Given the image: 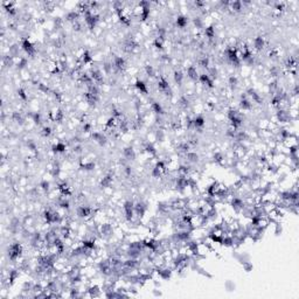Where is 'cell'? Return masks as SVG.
Returning a JSON list of instances; mask_svg holds the SVG:
<instances>
[{"mask_svg":"<svg viewBox=\"0 0 299 299\" xmlns=\"http://www.w3.org/2000/svg\"><path fill=\"white\" fill-rule=\"evenodd\" d=\"M123 155L126 160H134L136 159V151L132 146H127L123 150Z\"/></svg>","mask_w":299,"mask_h":299,"instance_id":"cell-5","label":"cell"},{"mask_svg":"<svg viewBox=\"0 0 299 299\" xmlns=\"http://www.w3.org/2000/svg\"><path fill=\"white\" fill-rule=\"evenodd\" d=\"M155 137H157V139L159 140V141H162V140L165 139V132H164V130L158 129L157 133H155Z\"/></svg>","mask_w":299,"mask_h":299,"instance_id":"cell-26","label":"cell"},{"mask_svg":"<svg viewBox=\"0 0 299 299\" xmlns=\"http://www.w3.org/2000/svg\"><path fill=\"white\" fill-rule=\"evenodd\" d=\"M193 22H194V25L196 26V28L202 27V20L200 18H194V19H193Z\"/></svg>","mask_w":299,"mask_h":299,"instance_id":"cell-29","label":"cell"},{"mask_svg":"<svg viewBox=\"0 0 299 299\" xmlns=\"http://www.w3.org/2000/svg\"><path fill=\"white\" fill-rule=\"evenodd\" d=\"M21 48L28 56H34L36 54V47L28 39H23L21 42Z\"/></svg>","mask_w":299,"mask_h":299,"instance_id":"cell-3","label":"cell"},{"mask_svg":"<svg viewBox=\"0 0 299 299\" xmlns=\"http://www.w3.org/2000/svg\"><path fill=\"white\" fill-rule=\"evenodd\" d=\"M199 80H200L201 84H203V85H206V87H208V88H214L213 78L209 76L208 74H202V75H200Z\"/></svg>","mask_w":299,"mask_h":299,"instance_id":"cell-6","label":"cell"},{"mask_svg":"<svg viewBox=\"0 0 299 299\" xmlns=\"http://www.w3.org/2000/svg\"><path fill=\"white\" fill-rule=\"evenodd\" d=\"M50 183H49L48 181H46V180H43V181H41L40 182V188H41L42 190L44 192V193H47V192H49V189H50Z\"/></svg>","mask_w":299,"mask_h":299,"instance_id":"cell-25","label":"cell"},{"mask_svg":"<svg viewBox=\"0 0 299 299\" xmlns=\"http://www.w3.org/2000/svg\"><path fill=\"white\" fill-rule=\"evenodd\" d=\"M111 183H112V175L111 174H108V175H105L104 178L101 180V187L108 188L111 186Z\"/></svg>","mask_w":299,"mask_h":299,"instance_id":"cell-12","label":"cell"},{"mask_svg":"<svg viewBox=\"0 0 299 299\" xmlns=\"http://www.w3.org/2000/svg\"><path fill=\"white\" fill-rule=\"evenodd\" d=\"M188 23V19L185 15H178L176 16V26L180 28H185Z\"/></svg>","mask_w":299,"mask_h":299,"instance_id":"cell-13","label":"cell"},{"mask_svg":"<svg viewBox=\"0 0 299 299\" xmlns=\"http://www.w3.org/2000/svg\"><path fill=\"white\" fill-rule=\"evenodd\" d=\"M185 155H186V159H187L189 162H198V161H199V155H198L195 152L189 151V152H187Z\"/></svg>","mask_w":299,"mask_h":299,"instance_id":"cell-14","label":"cell"},{"mask_svg":"<svg viewBox=\"0 0 299 299\" xmlns=\"http://www.w3.org/2000/svg\"><path fill=\"white\" fill-rule=\"evenodd\" d=\"M7 255H8V259L9 261H12V262L18 261L21 257V255H22V245H21V243L15 242V243L11 244L8 247Z\"/></svg>","mask_w":299,"mask_h":299,"instance_id":"cell-1","label":"cell"},{"mask_svg":"<svg viewBox=\"0 0 299 299\" xmlns=\"http://www.w3.org/2000/svg\"><path fill=\"white\" fill-rule=\"evenodd\" d=\"M151 109H152V111L154 113H157L158 116H162L164 115V109H162V106L160 103L158 102H153L152 104H151Z\"/></svg>","mask_w":299,"mask_h":299,"instance_id":"cell-11","label":"cell"},{"mask_svg":"<svg viewBox=\"0 0 299 299\" xmlns=\"http://www.w3.org/2000/svg\"><path fill=\"white\" fill-rule=\"evenodd\" d=\"M229 85L230 88H231V90H235L237 88V85H238V78L236 76H230L229 77Z\"/></svg>","mask_w":299,"mask_h":299,"instance_id":"cell-21","label":"cell"},{"mask_svg":"<svg viewBox=\"0 0 299 299\" xmlns=\"http://www.w3.org/2000/svg\"><path fill=\"white\" fill-rule=\"evenodd\" d=\"M146 210H147V206L145 202L143 201L134 202V216H136V219L141 220L144 217V215H145Z\"/></svg>","mask_w":299,"mask_h":299,"instance_id":"cell-2","label":"cell"},{"mask_svg":"<svg viewBox=\"0 0 299 299\" xmlns=\"http://www.w3.org/2000/svg\"><path fill=\"white\" fill-rule=\"evenodd\" d=\"M264 44H265L264 37H262V36H257V37H255V39H254V48L256 49V50H261V49H263Z\"/></svg>","mask_w":299,"mask_h":299,"instance_id":"cell-9","label":"cell"},{"mask_svg":"<svg viewBox=\"0 0 299 299\" xmlns=\"http://www.w3.org/2000/svg\"><path fill=\"white\" fill-rule=\"evenodd\" d=\"M145 70H146V74L150 77H154L155 75H157V73H155V69L153 68L152 66H150V64H147L146 67H145Z\"/></svg>","mask_w":299,"mask_h":299,"instance_id":"cell-23","label":"cell"},{"mask_svg":"<svg viewBox=\"0 0 299 299\" xmlns=\"http://www.w3.org/2000/svg\"><path fill=\"white\" fill-rule=\"evenodd\" d=\"M199 64L201 66L202 68H206V69H208L209 67H210V61H209V59L207 56H203L201 60L199 61Z\"/></svg>","mask_w":299,"mask_h":299,"instance_id":"cell-22","label":"cell"},{"mask_svg":"<svg viewBox=\"0 0 299 299\" xmlns=\"http://www.w3.org/2000/svg\"><path fill=\"white\" fill-rule=\"evenodd\" d=\"M42 136L43 137H49L50 134H52V129L49 127V126H44L43 129H42Z\"/></svg>","mask_w":299,"mask_h":299,"instance_id":"cell-28","label":"cell"},{"mask_svg":"<svg viewBox=\"0 0 299 299\" xmlns=\"http://www.w3.org/2000/svg\"><path fill=\"white\" fill-rule=\"evenodd\" d=\"M182 80H183V74L181 70H175L174 71V81L178 85H181L182 83Z\"/></svg>","mask_w":299,"mask_h":299,"instance_id":"cell-15","label":"cell"},{"mask_svg":"<svg viewBox=\"0 0 299 299\" xmlns=\"http://www.w3.org/2000/svg\"><path fill=\"white\" fill-rule=\"evenodd\" d=\"M226 286H227V289H228L229 291H231V290H234V289H235V285H234V284H231L230 282H227V283H226Z\"/></svg>","mask_w":299,"mask_h":299,"instance_id":"cell-30","label":"cell"},{"mask_svg":"<svg viewBox=\"0 0 299 299\" xmlns=\"http://www.w3.org/2000/svg\"><path fill=\"white\" fill-rule=\"evenodd\" d=\"M187 76L193 80V81H196L199 78V75H198V70H196V67L194 66H189L187 68Z\"/></svg>","mask_w":299,"mask_h":299,"instance_id":"cell-7","label":"cell"},{"mask_svg":"<svg viewBox=\"0 0 299 299\" xmlns=\"http://www.w3.org/2000/svg\"><path fill=\"white\" fill-rule=\"evenodd\" d=\"M229 6H230V9H233L235 12H240L242 9V7H243V2H241V1H234V2H229Z\"/></svg>","mask_w":299,"mask_h":299,"instance_id":"cell-18","label":"cell"},{"mask_svg":"<svg viewBox=\"0 0 299 299\" xmlns=\"http://www.w3.org/2000/svg\"><path fill=\"white\" fill-rule=\"evenodd\" d=\"M77 215L80 216L81 219H87V217H90L92 215V209L88 206H80L77 208Z\"/></svg>","mask_w":299,"mask_h":299,"instance_id":"cell-4","label":"cell"},{"mask_svg":"<svg viewBox=\"0 0 299 299\" xmlns=\"http://www.w3.org/2000/svg\"><path fill=\"white\" fill-rule=\"evenodd\" d=\"M136 88H137V89H138V90H139L141 94H147L146 84L144 83L143 81H140V80H137V81H136Z\"/></svg>","mask_w":299,"mask_h":299,"instance_id":"cell-16","label":"cell"},{"mask_svg":"<svg viewBox=\"0 0 299 299\" xmlns=\"http://www.w3.org/2000/svg\"><path fill=\"white\" fill-rule=\"evenodd\" d=\"M12 118H13L14 122H15L16 124H19V125H23L25 122H26V119H25V117L22 116V113H21V112H18V111L13 112Z\"/></svg>","mask_w":299,"mask_h":299,"instance_id":"cell-8","label":"cell"},{"mask_svg":"<svg viewBox=\"0 0 299 299\" xmlns=\"http://www.w3.org/2000/svg\"><path fill=\"white\" fill-rule=\"evenodd\" d=\"M15 66H16V68L19 70L23 69V68L27 66V59H26V57H22V56H19L18 62L15 63Z\"/></svg>","mask_w":299,"mask_h":299,"instance_id":"cell-17","label":"cell"},{"mask_svg":"<svg viewBox=\"0 0 299 299\" xmlns=\"http://www.w3.org/2000/svg\"><path fill=\"white\" fill-rule=\"evenodd\" d=\"M18 96H19V98H20L21 101H23V102H26L28 99V95H27V92H26V90L23 89V88H19L18 89Z\"/></svg>","mask_w":299,"mask_h":299,"instance_id":"cell-20","label":"cell"},{"mask_svg":"<svg viewBox=\"0 0 299 299\" xmlns=\"http://www.w3.org/2000/svg\"><path fill=\"white\" fill-rule=\"evenodd\" d=\"M179 105H180L181 108H183V109L188 108V105H189V101H188V98L185 97V96L180 97V99H179Z\"/></svg>","mask_w":299,"mask_h":299,"instance_id":"cell-24","label":"cell"},{"mask_svg":"<svg viewBox=\"0 0 299 299\" xmlns=\"http://www.w3.org/2000/svg\"><path fill=\"white\" fill-rule=\"evenodd\" d=\"M242 266H243V269L247 272H249V271H251V270H252V264L250 263V261L243 262V263H242Z\"/></svg>","mask_w":299,"mask_h":299,"instance_id":"cell-27","label":"cell"},{"mask_svg":"<svg viewBox=\"0 0 299 299\" xmlns=\"http://www.w3.org/2000/svg\"><path fill=\"white\" fill-rule=\"evenodd\" d=\"M88 294H89V297H98V296H101V289H99V286L98 285H92L90 286L88 290Z\"/></svg>","mask_w":299,"mask_h":299,"instance_id":"cell-10","label":"cell"},{"mask_svg":"<svg viewBox=\"0 0 299 299\" xmlns=\"http://www.w3.org/2000/svg\"><path fill=\"white\" fill-rule=\"evenodd\" d=\"M64 151H66V144H63V143H56L55 145L53 146V152L62 153Z\"/></svg>","mask_w":299,"mask_h":299,"instance_id":"cell-19","label":"cell"}]
</instances>
